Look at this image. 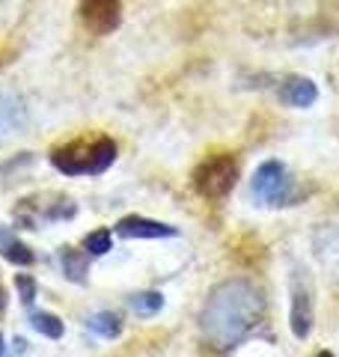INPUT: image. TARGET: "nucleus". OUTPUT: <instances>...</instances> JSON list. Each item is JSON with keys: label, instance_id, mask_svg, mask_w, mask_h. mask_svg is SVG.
Masks as SVG:
<instances>
[{"label": "nucleus", "instance_id": "nucleus-10", "mask_svg": "<svg viewBox=\"0 0 339 357\" xmlns=\"http://www.w3.org/2000/svg\"><path fill=\"white\" fill-rule=\"evenodd\" d=\"M60 265H63V271L66 277H69L72 283H86V256H81V250H72V248H63L60 250Z\"/></svg>", "mask_w": 339, "mask_h": 357}, {"label": "nucleus", "instance_id": "nucleus-9", "mask_svg": "<svg viewBox=\"0 0 339 357\" xmlns=\"http://www.w3.org/2000/svg\"><path fill=\"white\" fill-rule=\"evenodd\" d=\"M0 256L9 259L13 265H30L33 262V250L21 238H15L13 232H9V227H0Z\"/></svg>", "mask_w": 339, "mask_h": 357}, {"label": "nucleus", "instance_id": "nucleus-15", "mask_svg": "<svg viewBox=\"0 0 339 357\" xmlns=\"http://www.w3.org/2000/svg\"><path fill=\"white\" fill-rule=\"evenodd\" d=\"M18 116V107H13V102H9V98H3L0 96V134H6L9 128L15 126V119Z\"/></svg>", "mask_w": 339, "mask_h": 357}, {"label": "nucleus", "instance_id": "nucleus-5", "mask_svg": "<svg viewBox=\"0 0 339 357\" xmlns=\"http://www.w3.org/2000/svg\"><path fill=\"white\" fill-rule=\"evenodd\" d=\"M312 331V298H310V280L307 271H298L292 277V333L295 340H307Z\"/></svg>", "mask_w": 339, "mask_h": 357}, {"label": "nucleus", "instance_id": "nucleus-3", "mask_svg": "<svg viewBox=\"0 0 339 357\" xmlns=\"http://www.w3.org/2000/svg\"><path fill=\"white\" fill-rule=\"evenodd\" d=\"M235 178H239V164H235L232 155H211L209 161L197 167L194 188L202 197L220 199L235 188Z\"/></svg>", "mask_w": 339, "mask_h": 357}, {"label": "nucleus", "instance_id": "nucleus-8", "mask_svg": "<svg viewBox=\"0 0 339 357\" xmlns=\"http://www.w3.org/2000/svg\"><path fill=\"white\" fill-rule=\"evenodd\" d=\"M280 102H286L292 107H312L319 102V86L310 77H286L280 84Z\"/></svg>", "mask_w": 339, "mask_h": 357}, {"label": "nucleus", "instance_id": "nucleus-6", "mask_svg": "<svg viewBox=\"0 0 339 357\" xmlns=\"http://www.w3.org/2000/svg\"><path fill=\"white\" fill-rule=\"evenodd\" d=\"M81 3V18L84 24L105 36V33L116 30L122 21V0H77Z\"/></svg>", "mask_w": 339, "mask_h": 357}, {"label": "nucleus", "instance_id": "nucleus-4", "mask_svg": "<svg viewBox=\"0 0 339 357\" xmlns=\"http://www.w3.org/2000/svg\"><path fill=\"white\" fill-rule=\"evenodd\" d=\"M250 191H253L256 199H262V203H268V206H289L292 178L286 173V164H280V161L259 164V170L253 173Z\"/></svg>", "mask_w": 339, "mask_h": 357}, {"label": "nucleus", "instance_id": "nucleus-13", "mask_svg": "<svg viewBox=\"0 0 339 357\" xmlns=\"http://www.w3.org/2000/svg\"><path fill=\"white\" fill-rule=\"evenodd\" d=\"M128 307L137 312V316H155L158 310L164 307V295L161 292H140L128 298Z\"/></svg>", "mask_w": 339, "mask_h": 357}, {"label": "nucleus", "instance_id": "nucleus-11", "mask_svg": "<svg viewBox=\"0 0 339 357\" xmlns=\"http://www.w3.org/2000/svg\"><path fill=\"white\" fill-rule=\"evenodd\" d=\"M89 331L98 333V337H105V340H116L119 333H122V321L116 312H96V316H89Z\"/></svg>", "mask_w": 339, "mask_h": 357}, {"label": "nucleus", "instance_id": "nucleus-14", "mask_svg": "<svg viewBox=\"0 0 339 357\" xmlns=\"http://www.w3.org/2000/svg\"><path fill=\"white\" fill-rule=\"evenodd\" d=\"M110 244H113L110 232H107V229H96V232H89V236H86L84 250H86V253H93V256H101V253H107V250H110Z\"/></svg>", "mask_w": 339, "mask_h": 357}, {"label": "nucleus", "instance_id": "nucleus-7", "mask_svg": "<svg viewBox=\"0 0 339 357\" xmlns=\"http://www.w3.org/2000/svg\"><path fill=\"white\" fill-rule=\"evenodd\" d=\"M116 236H122V238H173V236H179V229L170 227V223H161V220L131 215L116 223Z\"/></svg>", "mask_w": 339, "mask_h": 357}, {"label": "nucleus", "instance_id": "nucleus-12", "mask_svg": "<svg viewBox=\"0 0 339 357\" xmlns=\"http://www.w3.org/2000/svg\"><path fill=\"white\" fill-rule=\"evenodd\" d=\"M30 328L45 333L48 340H60L63 331H66L63 321L56 319V316H51V312H30Z\"/></svg>", "mask_w": 339, "mask_h": 357}, {"label": "nucleus", "instance_id": "nucleus-18", "mask_svg": "<svg viewBox=\"0 0 339 357\" xmlns=\"http://www.w3.org/2000/svg\"><path fill=\"white\" fill-rule=\"evenodd\" d=\"M0 310H3V289H0Z\"/></svg>", "mask_w": 339, "mask_h": 357}, {"label": "nucleus", "instance_id": "nucleus-1", "mask_svg": "<svg viewBox=\"0 0 339 357\" xmlns=\"http://www.w3.org/2000/svg\"><path fill=\"white\" fill-rule=\"evenodd\" d=\"M265 301L247 280H226L209 295L199 312V328L214 349H232L262 321Z\"/></svg>", "mask_w": 339, "mask_h": 357}, {"label": "nucleus", "instance_id": "nucleus-16", "mask_svg": "<svg viewBox=\"0 0 339 357\" xmlns=\"http://www.w3.org/2000/svg\"><path fill=\"white\" fill-rule=\"evenodd\" d=\"M15 289H18L21 301H24V304L30 307V304H33V298H36V283H33V277L18 274V277H15Z\"/></svg>", "mask_w": 339, "mask_h": 357}, {"label": "nucleus", "instance_id": "nucleus-2", "mask_svg": "<svg viewBox=\"0 0 339 357\" xmlns=\"http://www.w3.org/2000/svg\"><path fill=\"white\" fill-rule=\"evenodd\" d=\"M116 161V143L110 137L75 140L51 152V164L66 176H98Z\"/></svg>", "mask_w": 339, "mask_h": 357}, {"label": "nucleus", "instance_id": "nucleus-17", "mask_svg": "<svg viewBox=\"0 0 339 357\" xmlns=\"http://www.w3.org/2000/svg\"><path fill=\"white\" fill-rule=\"evenodd\" d=\"M315 357H333L331 351H319V354H315Z\"/></svg>", "mask_w": 339, "mask_h": 357}, {"label": "nucleus", "instance_id": "nucleus-19", "mask_svg": "<svg viewBox=\"0 0 339 357\" xmlns=\"http://www.w3.org/2000/svg\"><path fill=\"white\" fill-rule=\"evenodd\" d=\"M0 354H3V337H0Z\"/></svg>", "mask_w": 339, "mask_h": 357}]
</instances>
